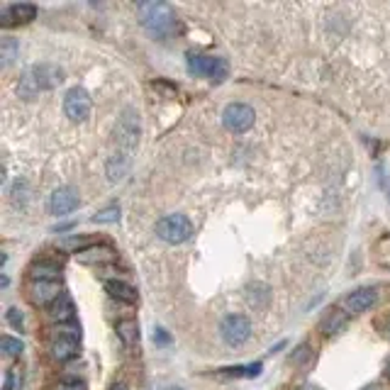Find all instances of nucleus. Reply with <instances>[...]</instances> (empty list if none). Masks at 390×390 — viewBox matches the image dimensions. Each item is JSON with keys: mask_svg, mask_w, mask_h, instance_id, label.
Masks as SVG:
<instances>
[{"mask_svg": "<svg viewBox=\"0 0 390 390\" xmlns=\"http://www.w3.org/2000/svg\"><path fill=\"white\" fill-rule=\"evenodd\" d=\"M344 322H346L344 313H339V310H332V313H329L327 317L322 319V329H324L327 334H334L337 329L344 327Z\"/></svg>", "mask_w": 390, "mask_h": 390, "instance_id": "412c9836", "label": "nucleus"}, {"mask_svg": "<svg viewBox=\"0 0 390 390\" xmlns=\"http://www.w3.org/2000/svg\"><path fill=\"white\" fill-rule=\"evenodd\" d=\"M364 390H380V385H375V383H373V385H366Z\"/></svg>", "mask_w": 390, "mask_h": 390, "instance_id": "c85d7f7f", "label": "nucleus"}, {"mask_svg": "<svg viewBox=\"0 0 390 390\" xmlns=\"http://www.w3.org/2000/svg\"><path fill=\"white\" fill-rule=\"evenodd\" d=\"M0 346H3V354H6V356H20L22 354V342H20V339L3 337Z\"/></svg>", "mask_w": 390, "mask_h": 390, "instance_id": "b1692460", "label": "nucleus"}, {"mask_svg": "<svg viewBox=\"0 0 390 390\" xmlns=\"http://www.w3.org/2000/svg\"><path fill=\"white\" fill-rule=\"evenodd\" d=\"M120 220V207L118 205H110L105 207V210L95 212L93 215V222H98V225H105V222H118Z\"/></svg>", "mask_w": 390, "mask_h": 390, "instance_id": "5701e85b", "label": "nucleus"}, {"mask_svg": "<svg viewBox=\"0 0 390 390\" xmlns=\"http://www.w3.org/2000/svg\"><path fill=\"white\" fill-rule=\"evenodd\" d=\"M3 390H12V373H10V371L6 373V388H3Z\"/></svg>", "mask_w": 390, "mask_h": 390, "instance_id": "cd10ccee", "label": "nucleus"}, {"mask_svg": "<svg viewBox=\"0 0 390 390\" xmlns=\"http://www.w3.org/2000/svg\"><path fill=\"white\" fill-rule=\"evenodd\" d=\"M73 313H76V310H73L71 298H68L66 292H64L62 298H59L57 303H54V308H52V317H54V319H59V322H71V319H73Z\"/></svg>", "mask_w": 390, "mask_h": 390, "instance_id": "a211bd4d", "label": "nucleus"}, {"mask_svg": "<svg viewBox=\"0 0 390 390\" xmlns=\"http://www.w3.org/2000/svg\"><path fill=\"white\" fill-rule=\"evenodd\" d=\"M118 337L122 339L124 346H132L134 342L139 339V327L134 319H122V322L118 324Z\"/></svg>", "mask_w": 390, "mask_h": 390, "instance_id": "6ab92c4d", "label": "nucleus"}, {"mask_svg": "<svg viewBox=\"0 0 390 390\" xmlns=\"http://www.w3.org/2000/svg\"><path fill=\"white\" fill-rule=\"evenodd\" d=\"M166 390H183V388H176V385H174V388H166Z\"/></svg>", "mask_w": 390, "mask_h": 390, "instance_id": "2f4dec72", "label": "nucleus"}, {"mask_svg": "<svg viewBox=\"0 0 390 390\" xmlns=\"http://www.w3.org/2000/svg\"><path fill=\"white\" fill-rule=\"evenodd\" d=\"M254 120H257L254 108H249L247 103H230L225 108V113H222V122H225V127L230 129L232 134L249 132V129L254 127Z\"/></svg>", "mask_w": 390, "mask_h": 390, "instance_id": "423d86ee", "label": "nucleus"}, {"mask_svg": "<svg viewBox=\"0 0 390 390\" xmlns=\"http://www.w3.org/2000/svg\"><path fill=\"white\" fill-rule=\"evenodd\" d=\"M115 139H118V151L132 156L134 149L139 144V115L132 108H127L118 120V127H115Z\"/></svg>", "mask_w": 390, "mask_h": 390, "instance_id": "20e7f679", "label": "nucleus"}, {"mask_svg": "<svg viewBox=\"0 0 390 390\" xmlns=\"http://www.w3.org/2000/svg\"><path fill=\"white\" fill-rule=\"evenodd\" d=\"M139 15H142V25L154 37H169L178 27V17L169 3H142Z\"/></svg>", "mask_w": 390, "mask_h": 390, "instance_id": "f257e3e1", "label": "nucleus"}, {"mask_svg": "<svg viewBox=\"0 0 390 390\" xmlns=\"http://www.w3.org/2000/svg\"><path fill=\"white\" fill-rule=\"evenodd\" d=\"M154 342H156V344H159V346H166V344H169V342H171V337H169V334H166V329L156 327V329H154Z\"/></svg>", "mask_w": 390, "mask_h": 390, "instance_id": "a878e982", "label": "nucleus"}, {"mask_svg": "<svg viewBox=\"0 0 390 390\" xmlns=\"http://www.w3.org/2000/svg\"><path fill=\"white\" fill-rule=\"evenodd\" d=\"M32 292V303L35 305H49V303H57L62 298V283L59 281H35L30 288Z\"/></svg>", "mask_w": 390, "mask_h": 390, "instance_id": "9b49d317", "label": "nucleus"}, {"mask_svg": "<svg viewBox=\"0 0 390 390\" xmlns=\"http://www.w3.org/2000/svg\"><path fill=\"white\" fill-rule=\"evenodd\" d=\"M129 166H132V156L124 154V151H115V154L110 156V161H108V178L113 180V183L122 180L124 176H127Z\"/></svg>", "mask_w": 390, "mask_h": 390, "instance_id": "2eb2a0df", "label": "nucleus"}, {"mask_svg": "<svg viewBox=\"0 0 390 390\" xmlns=\"http://www.w3.org/2000/svg\"><path fill=\"white\" fill-rule=\"evenodd\" d=\"M375 259L383 268H390V234L380 236L378 244H375Z\"/></svg>", "mask_w": 390, "mask_h": 390, "instance_id": "4be33fe9", "label": "nucleus"}, {"mask_svg": "<svg viewBox=\"0 0 390 390\" xmlns=\"http://www.w3.org/2000/svg\"><path fill=\"white\" fill-rule=\"evenodd\" d=\"M388 339H390V324H388Z\"/></svg>", "mask_w": 390, "mask_h": 390, "instance_id": "473e14b6", "label": "nucleus"}, {"mask_svg": "<svg viewBox=\"0 0 390 390\" xmlns=\"http://www.w3.org/2000/svg\"><path fill=\"white\" fill-rule=\"evenodd\" d=\"M220 334L230 346H241L252 337V322L244 315H227L220 324Z\"/></svg>", "mask_w": 390, "mask_h": 390, "instance_id": "0eeeda50", "label": "nucleus"}, {"mask_svg": "<svg viewBox=\"0 0 390 390\" xmlns=\"http://www.w3.org/2000/svg\"><path fill=\"white\" fill-rule=\"evenodd\" d=\"M76 259L81 263H105V261H115V252L105 244H98V247H88L81 249L76 254Z\"/></svg>", "mask_w": 390, "mask_h": 390, "instance_id": "4468645a", "label": "nucleus"}, {"mask_svg": "<svg viewBox=\"0 0 390 390\" xmlns=\"http://www.w3.org/2000/svg\"><path fill=\"white\" fill-rule=\"evenodd\" d=\"M57 390H86V385L81 380H64V383H59Z\"/></svg>", "mask_w": 390, "mask_h": 390, "instance_id": "bb28decb", "label": "nucleus"}, {"mask_svg": "<svg viewBox=\"0 0 390 390\" xmlns=\"http://www.w3.org/2000/svg\"><path fill=\"white\" fill-rule=\"evenodd\" d=\"M0 59H3V66H10L17 59V41L12 37H6L0 41Z\"/></svg>", "mask_w": 390, "mask_h": 390, "instance_id": "aec40b11", "label": "nucleus"}, {"mask_svg": "<svg viewBox=\"0 0 390 390\" xmlns=\"http://www.w3.org/2000/svg\"><path fill=\"white\" fill-rule=\"evenodd\" d=\"M156 234H159V239L169 241V244H183L193 234V225H190V220L185 215L176 212V215H166L156 222Z\"/></svg>", "mask_w": 390, "mask_h": 390, "instance_id": "39448f33", "label": "nucleus"}, {"mask_svg": "<svg viewBox=\"0 0 390 390\" xmlns=\"http://www.w3.org/2000/svg\"><path fill=\"white\" fill-rule=\"evenodd\" d=\"M64 113L71 122H83L91 115V95L83 88H71L64 98Z\"/></svg>", "mask_w": 390, "mask_h": 390, "instance_id": "6e6552de", "label": "nucleus"}, {"mask_svg": "<svg viewBox=\"0 0 390 390\" xmlns=\"http://www.w3.org/2000/svg\"><path fill=\"white\" fill-rule=\"evenodd\" d=\"M52 354L57 361H68L78 354V329L76 327H66L62 329L57 339L52 344Z\"/></svg>", "mask_w": 390, "mask_h": 390, "instance_id": "1a4fd4ad", "label": "nucleus"}, {"mask_svg": "<svg viewBox=\"0 0 390 390\" xmlns=\"http://www.w3.org/2000/svg\"><path fill=\"white\" fill-rule=\"evenodd\" d=\"M375 300H378L375 288H359V290L349 292V295L344 298V308L349 310L351 315H359V313H366V310L373 308Z\"/></svg>", "mask_w": 390, "mask_h": 390, "instance_id": "f8f14e48", "label": "nucleus"}, {"mask_svg": "<svg viewBox=\"0 0 390 390\" xmlns=\"http://www.w3.org/2000/svg\"><path fill=\"white\" fill-rule=\"evenodd\" d=\"M8 322H10L15 329H20V332H22V324H25V319H22V313H20V310H17V308H10V310H8Z\"/></svg>", "mask_w": 390, "mask_h": 390, "instance_id": "393cba45", "label": "nucleus"}, {"mask_svg": "<svg viewBox=\"0 0 390 390\" xmlns=\"http://www.w3.org/2000/svg\"><path fill=\"white\" fill-rule=\"evenodd\" d=\"M110 390H124V385H122V383H118V385H113V388H110Z\"/></svg>", "mask_w": 390, "mask_h": 390, "instance_id": "c756f323", "label": "nucleus"}, {"mask_svg": "<svg viewBox=\"0 0 390 390\" xmlns=\"http://www.w3.org/2000/svg\"><path fill=\"white\" fill-rule=\"evenodd\" d=\"M188 71L195 76L210 78L215 83H222L230 76V64L220 57H207V54H188Z\"/></svg>", "mask_w": 390, "mask_h": 390, "instance_id": "7ed1b4c3", "label": "nucleus"}, {"mask_svg": "<svg viewBox=\"0 0 390 390\" xmlns=\"http://www.w3.org/2000/svg\"><path fill=\"white\" fill-rule=\"evenodd\" d=\"M64 81V71L54 64H39L25 71L20 81V95L22 98H35L41 91H52Z\"/></svg>", "mask_w": 390, "mask_h": 390, "instance_id": "f03ea898", "label": "nucleus"}, {"mask_svg": "<svg viewBox=\"0 0 390 390\" xmlns=\"http://www.w3.org/2000/svg\"><path fill=\"white\" fill-rule=\"evenodd\" d=\"M385 193H388V201H390V178H388V183H385Z\"/></svg>", "mask_w": 390, "mask_h": 390, "instance_id": "7c9ffc66", "label": "nucleus"}, {"mask_svg": "<svg viewBox=\"0 0 390 390\" xmlns=\"http://www.w3.org/2000/svg\"><path fill=\"white\" fill-rule=\"evenodd\" d=\"M105 290H108L113 298L122 300V303H134V300H137V290L124 281H105Z\"/></svg>", "mask_w": 390, "mask_h": 390, "instance_id": "dca6fc26", "label": "nucleus"}, {"mask_svg": "<svg viewBox=\"0 0 390 390\" xmlns=\"http://www.w3.org/2000/svg\"><path fill=\"white\" fill-rule=\"evenodd\" d=\"M37 15V8L30 6V3H20V6H10L3 10V25L10 27L15 22H30L35 20Z\"/></svg>", "mask_w": 390, "mask_h": 390, "instance_id": "ddd939ff", "label": "nucleus"}, {"mask_svg": "<svg viewBox=\"0 0 390 390\" xmlns=\"http://www.w3.org/2000/svg\"><path fill=\"white\" fill-rule=\"evenodd\" d=\"M32 278L35 281H59V263L39 261L32 266Z\"/></svg>", "mask_w": 390, "mask_h": 390, "instance_id": "f3484780", "label": "nucleus"}, {"mask_svg": "<svg viewBox=\"0 0 390 390\" xmlns=\"http://www.w3.org/2000/svg\"><path fill=\"white\" fill-rule=\"evenodd\" d=\"M78 207V193L68 185L64 188H57L49 198V212L52 215H68Z\"/></svg>", "mask_w": 390, "mask_h": 390, "instance_id": "9d476101", "label": "nucleus"}]
</instances>
